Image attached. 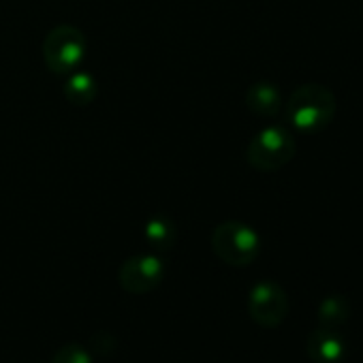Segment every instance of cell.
<instances>
[{
    "label": "cell",
    "mask_w": 363,
    "mask_h": 363,
    "mask_svg": "<svg viewBox=\"0 0 363 363\" xmlns=\"http://www.w3.org/2000/svg\"><path fill=\"white\" fill-rule=\"evenodd\" d=\"M337 111L335 94L323 84H303L297 86L284 107L286 120L299 133L314 135L325 130Z\"/></svg>",
    "instance_id": "6da1fadb"
},
{
    "label": "cell",
    "mask_w": 363,
    "mask_h": 363,
    "mask_svg": "<svg viewBox=\"0 0 363 363\" xmlns=\"http://www.w3.org/2000/svg\"><path fill=\"white\" fill-rule=\"evenodd\" d=\"M297 154V141L284 126H265L259 130L246 150V160L261 173H274L286 167Z\"/></svg>",
    "instance_id": "7a4b0ae2"
},
{
    "label": "cell",
    "mask_w": 363,
    "mask_h": 363,
    "mask_svg": "<svg viewBox=\"0 0 363 363\" xmlns=\"http://www.w3.org/2000/svg\"><path fill=\"white\" fill-rule=\"evenodd\" d=\"M212 250L223 263L231 267H246L257 261L261 252V238L246 223L227 220L212 231Z\"/></svg>",
    "instance_id": "3957f363"
},
{
    "label": "cell",
    "mask_w": 363,
    "mask_h": 363,
    "mask_svg": "<svg viewBox=\"0 0 363 363\" xmlns=\"http://www.w3.org/2000/svg\"><path fill=\"white\" fill-rule=\"evenodd\" d=\"M88 41L86 35L71 24L52 28L43 41V60L54 75L67 77L79 69L86 58Z\"/></svg>",
    "instance_id": "277c9868"
},
{
    "label": "cell",
    "mask_w": 363,
    "mask_h": 363,
    "mask_svg": "<svg viewBox=\"0 0 363 363\" xmlns=\"http://www.w3.org/2000/svg\"><path fill=\"white\" fill-rule=\"evenodd\" d=\"M248 314L265 329H274L284 323L289 314V295L274 280L257 282L248 293Z\"/></svg>",
    "instance_id": "5b68a950"
},
{
    "label": "cell",
    "mask_w": 363,
    "mask_h": 363,
    "mask_svg": "<svg viewBox=\"0 0 363 363\" xmlns=\"http://www.w3.org/2000/svg\"><path fill=\"white\" fill-rule=\"evenodd\" d=\"M164 278V263L156 255L128 257L118 269V282L126 293L143 295L154 291Z\"/></svg>",
    "instance_id": "8992f818"
},
{
    "label": "cell",
    "mask_w": 363,
    "mask_h": 363,
    "mask_svg": "<svg viewBox=\"0 0 363 363\" xmlns=\"http://www.w3.org/2000/svg\"><path fill=\"white\" fill-rule=\"evenodd\" d=\"M346 348V340L335 329L318 327L306 337V352L312 363H342Z\"/></svg>",
    "instance_id": "52a82bcc"
},
{
    "label": "cell",
    "mask_w": 363,
    "mask_h": 363,
    "mask_svg": "<svg viewBox=\"0 0 363 363\" xmlns=\"http://www.w3.org/2000/svg\"><path fill=\"white\" fill-rule=\"evenodd\" d=\"M246 107L261 116V118H274L280 113L282 109V96H280V90L274 86V84H267V82H259V84H252L248 90H246Z\"/></svg>",
    "instance_id": "ba28073f"
},
{
    "label": "cell",
    "mask_w": 363,
    "mask_h": 363,
    "mask_svg": "<svg viewBox=\"0 0 363 363\" xmlns=\"http://www.w3.org/2000/svg\"><path fill=\"white\" fill-rule=\"evenodd\" d=\"M350 312H352L350 301L344 295H327L316 308L318 327L340 331V327H344L348 323Z\"/></svg>",
    "instance_id": "9c48e42d"
},
{
    "label": "cell",
    "mask_w": 363,
    "mask_h": 363,
    "mask_svg": "<svg viewBox=\"0 0 363 363\" xmlns=\"http://www.w3.org/2000/svg\"><path fill=\"white\" fill-rule=\"evenodd\" d=\"M143 238H145V244L156 252L171 250L175 246V240H177L175 223L162 214L152 216L143 227Z\"/></svg>",
    "instance_id": "30bf717a"
},
{
    "label": "cell",
    "mask_w": 363,
    "mask_h": 363,
    "mask_svg": "<svg viewBox=\"0 0 363 363\" xmlns=\"http://www.w3.org/2000/svg\"><path fill=\"white\" fill-rule=\"evenodd\" d=\"M99 94V86L96 79L88 73V71H73L71 75H67L65 82V96L67 101H71L77 107H88L94 103Z\"/></svg>",
    "instance_id": "8fae6325"
},
{
    "label": "cell",
    "mask_w": 363,
    "mask_h": 363,
    "mask_svg": "<svg viewBox=\"0 0 363 363\" xmlns=\"http://www.w3.org/2000/svg\"><path fill=\"white\" fill-rule=\"evenodd\" d=\"M50 363H92V357L82 344H67L58 348Z\"/></svg>",
    "instance_id": "7c38bea8"
},
{
    "label": "cell",
    "mask_w": 363,
    "mask_h": 363,
    "mask_svg": "<svg viewBox=\"0 0 363 363\" xmlns=\"http://www.w3.org/2000/svg\"><path fill=\"white\" fill-rule=\"evenodd\" d=\"M90 346H92V350H94L96 354H111L113 348H116V337H113L111 333H107V331H99V333L92 337Z\"/></svg>",
    "instance_id": "4fadbf2b"
}]
</instances>
